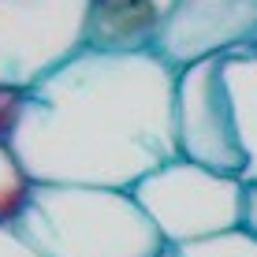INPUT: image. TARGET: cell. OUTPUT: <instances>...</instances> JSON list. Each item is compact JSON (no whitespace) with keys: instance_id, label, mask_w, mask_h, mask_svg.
I'll return each instance as SVG.
<instances>
[{"instance_id":"cell-10","label":"cell","mask_w":257,"mask_h":257,"mask_svg":"<svg viewBox=\"0 0 257 257\" xmlns=\"http://www.w3.org/2000/svg\"><path fill=\"white\" fill-rule=\"evenodd\" d=\"M161 257H257V235L246 227H235V231L201 238V242L164 246Z\"/></svg>"},{"instance_id":"cell-9","label":"cell","mask_w":257,"mask_h":257,"mask_svg":"<svg viewBox=\"0 0 257 257\" xmlns=\"http://www.w3.org/2000/svg\"><path fill=\"white\" fill-rule=\"evenodd\" d=\"M30 175L23 172V164L15 161L12 146L8 142H0V227L4 224H15V220L23 216L26 201H30Z\"/></svg>"},{"instance_id":"cell-11","label":"cell","mask_w":257,"mask_h":257,"mask_svg":"<svg viewBox=\"0 0 257 257\" xmlns=\"http://www.w3.org/2000/svg\"><path fill=\"white\" fill-rule=\"evenodd\" d=\"M23 101H26L23 90H4V86H0V142H12V131H15V123H19Z\"/></svg>"},{"instance_id":"cell-12","label":"cell","mask_w":257,"mask_h":257,"mask_svg":"<svg viewBox=\"0 0 257 257\" xmlns=\"http://www.w3.org/2000/svg\"><path fill=\"white\" fill-rule=\"evenodd\" d=\"M0 257H41V253L26 242L15 224H4L0 227Z\"/></svg>"},{"instance_id":"cell-7","label":"cell","mask_w":257,"mask_h":257,"mask_svg":"<svg viewBox=\"0 0 257 257\" xmlns=\"http://www.w3.org/2000/svg\"><path fill=\"white\" fill-rule=\"evenodd\" d=\"M175 0H93L90 49L101 52H153L157 34Z\"/></svg>"},{"instance_id":"cell-6","label":"cell","mask_w":257,"mask_h":257,"mask_svg":"<svg viewBox=\"0 0 257 257\" xmlns=\"http://www.w3.org/2000/svg\"><path fill=\"white\" fill-rule=\"evenodd\" d=\"M257 45V0H175L153 52L172 71Z\"/></svg>"},{"instance_id":"cell-2","label":"cell","mask_w":257,"mask_h":257,"mask_svg":"<svg viewBox=\"0 0 257 257\" xmlns=\"http://www.w3.org/2000/svg\"><path fill=\"white\" fill-rule=\"evenodd\" d=\"M23 238L41 257H161L164 238L131 190L38 187L23 216Z\"/></svg>"},{"instance_id":"cell-1","label":"cell","mask_w":257,"mask_h":257,"mask_svg":"<svg viewBox=\"0 0 257 257\" xmlns=\"http://www.w3.org/2000/svg\"><path fill=\"white\" fill-rule=\"evenodd\" d=\"M8 146L38 187L135 190L179 157L175 71L157 52L82 49L26 93Z\"/></svg>"},{"instance_id":"cell-3","label":"cell","mask_w":257,"mask_h":257,"mask_svg":"<svg viewBox=\"0 0 257 257\" xmlns=\"http://www.w3.org/2000/svg\"><path fill=\"white\" fill-rule=\"evenodd\" d=\"M246 187L250 183L238 175H220L187 157H175L149 172L131 194L161 231L164 246H187L242 227Z\"/></svg>"},{"instance_id":"cell-13","label":"cell","mask_w":257,"mask_h":257,"mask_svg":"<svg viewBox=\"0 0 257 257\" xmlns=\"http://www.w3.org/2000/svg\"><path fill=\"white\" fill-rule=\"evenodd\" d=\"M242 227L257 235V187H253V183L246 187V216H242Z\"/></svg>"},{"instance_id":"cell-5","label":"cell","mask_w":257,"mask_h":257,"mask_svg":"<svg viewBox=\"0 0 257 257\" xmlns=\"http://www.w3.org/2000/svg\"><path fill=\"white\" fill-rule=\"evenodd\" d=\"M175 142H179V157L187 161L212 168L220 175L246 179L250 161L238 135L227 56L175 71Z\"/></svg>"},{"instance_id":"cell-4","label":"cell","mask_w":257,"mask_h":257,"mask_svg":"<svg viewBox=\"0 0 257 257\" xmlns=\"http://www.w3.org/2000/svg\"><path fill=\"white\" fill-rule=\"evenodd\" d=\"M93 0H0V86L30 93L90 49Z\"/></svg>"},{"instance_id":"cell-8","label":"cell","mask_w":257,"mask_h":257,"mask_svg":"<svg viewBox=\"0 0 257 257\" xmlns=\"http://www.w3.org/2000/svg\"><path fill=\"white\" fill-rule=\"evenodd\" d=\"M227 82H231L235 112H238V135L246 149V183L257 187V45L242 56H227Z\"/></svg>"}]
</instances>
